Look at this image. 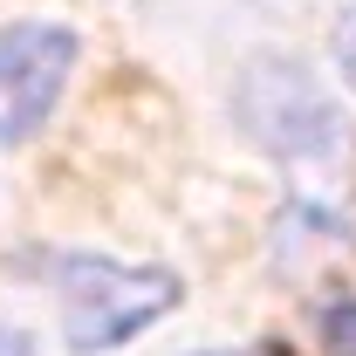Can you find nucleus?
Segmentation results:
<instances>
[{"instance_id":"obj_3","label":"nucleus","mask_w":356,"mask_h":356,"mask_svg":"<svg viewBox=\"0 0 356 356\" xmlns=\"http://www.w3.org/2000/svg\"><path fill=\"white\" fill-rule=\"evenodd\" d=\"M329 350H336V356H356V302H343V309L329 315Z\"/></svg>"},{"instance_id":"obj_2","label":"nucleus","mask_w":356,"mask_h":356,"mask_svg":"<svg viewBox=\"0 0 356 356\" xmlns=\"http://www.w3.org/2000/svg\"><path fill=\"white\" fill-rule=\"evenodd\" d=\"M69 69H76V35L69 28H55V21L0 28V144H21L55 110Z\"/></svg>"},{"instance_id":"obj_5","label":"nucleus","mask_w":356,"mask_h":356,"mask_svg":"<svg viewBox=\"0 0 356 356\" xmlns=\"http://www.w3.org/2000/svg\"><path fill=\"white\" fill-rule=\"evenodd\" d=\"M213 356H274V350H213Z\"/></svg>"},{"instance_id":"obj_1","label":"nucleus","mask_w":356,"mask_h":356,"mask_svg":"<svg viewBox=\"0 0 356 356\" xmlns=\"http://www.w3.org/2000/svg\"><path fill=\"white\" fill-rule=\"evenodd\" d=\"M178 302V281L165 267H117V261H69L62 267V329L69 350H117L124 336H137L144 322Z\"/></svg>"},{"instance_id":"obj_4","label":"nucleus","mask_w":356,"mask_h":356,"mask_svg":"<svg viewBox=\"0 0 356 356\" xmlns=\"http://www.w3.org/2000/svg\"><path fill=\"white\" fill-rule=\"evenodd\" d=\"M336 62H343V76L356 83V7L336 21Z\"/></svg>"}]
</instances>
